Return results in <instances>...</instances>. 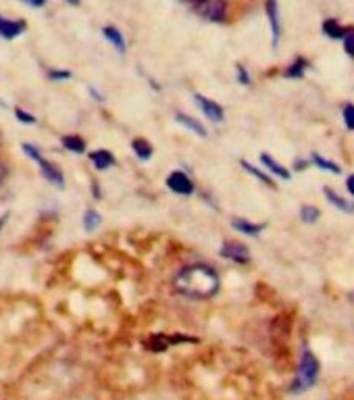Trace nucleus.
<instances>
[{
	"label": "nucleus",
	"mask_w": 354,
	"mask_h": 400,
	"mask_svg": "<svg viewBox=\"0 0 354 400\" xmlns=\"http://www.w3.org/2000/svg\"><path fill=\"white\" fill-rule=\"evenodd\" d=\"M171 286L177 294L194 301H208L221 288V277L215 267L204 263H192L177 271L171 280Z\"/></svg>",
	"instance_id": "obj_1"
},
{
	"label": "nucleus",
	"mask_w": 354,
	"mask_h": 400,
	"mask_svg": "<svg viewBox=\"0 0 354 400\" xmlns=\"http://www.w3.org/2000/svg\"><path fill=\"white\" fill-rule=\"evenodd\" d=\"M319 378V361L317 357L311 352V348L304 344L302 346V352H300V361H298V369H296V375L290 384V392L292 394H302L306 392L309 388L315 386Z\"/></svg>",
	"instance_id": "obj_2"
},
{
	"label": "nucleus",
	"mask_w": 354,
	"mask_h": 400,
	"mask_svg": "<svg viewBox=\"0 0 354 400\" xmlns=\"http://www.w3.org/2000/svg\"><path fill=\"white\" fill-rule=\"evenodd\" d=\"M23 153L40 167V173H42V177H44L46 181H50V184L57 186V188H63V186H65V177H63L61 167H59L57 163H52V160L44 159L42 153H40V149H36V146H31V144H23Z\"/></svg>",
	"instance_id": "obj_3"
},
{
	"label": "nucleus",
	"mask_w": 354,
	"mask_h": 400,
	"mask_svg": "<svg viewBox=\"0 0 354 400\" xmlns=\"http://www.w3.org/2000/svg\"><path fill=\"white\" fill-rule=\"evenodd\" d=\"M194 11L211 23H223L227 17V0H200Z\"/></svg>",
	"instance_id": "obj_4"
},
{
	"label": "nucleus",
	"mask_w": 354,
	"mask_h": 400,
	"mask_svg": "<svg viewBox=\"0 0 354 400\" xmlns=\"http://www.w3.org/2000/svg\"><path fill=\"white\" fill-rule=\"evenodd\" d=\"M219 254L236 265H248L250 263V250L244 242L238 240H223L221 248H219Z\"/></svg>",
	"instance_id": "obj_5"
},
{
	"label": "nucleus",
	"mask_w": 354,
	"mask_h": 400,
	"mask_svg": "<svg viewBox=\"0 0 354 400\" xmlns=\"http://www.w3.org/2000/svg\"><path fill=\"white\" fill-rule=\"evenodd\" d=\"M194 102L198 104V109L202 111V115L213 121V123H221L225 119V111L219 102H215L213 98L208 96H202V94H194Z\"/></svg>",
	"instance_id": "obj_6"
},
{
	"label": "nucleus",
	"mask_w": 354,
	"mask_h": 400,
	"mask_svg": "<svg viewBox=\"0 0 354 400\" xmlns=\"http://www.w3.org/2000/svg\"><path fill=\"white\" fill-rule=\"evenodd\" d=\"M167 188H169L174 194H179V196H190V194H194V190H196L192 177H190L187 173L179 171V169L171 171V173L167 175Z\"/></svg>",
	"instance_id": "obj_7"
},
{
	"label": "nucleus",
	"mask_w": 354,
	"mask_h": 400,
	"mask_svg": "<svg viewBox=\"0 0 354 400\" xmlns=\"http://www.w3.org/2000/svg\"><path fill=\"white\" fill-rule=\"evenodd\" d=\"M265 11L267 19H269V27H271V46L277 48V46H279V38H281V23H279V6H277V0H267Z\"/></svg>",
	"instance_id": "obj_8"
},
{
	"label": "nucleus",
	"mask_w": 354,
	"mask_h": 400,
	"mask_svg": "<svg viewBox=\"0 0 354 400\" xmlns=\"http://www.w3.org/2000/svg\"><path fill=\"white\" fill-rule=\"evenodd\" d=\"M27 23L23 19H8L4 15H0V36L4 40H15L17 36H21L25 32Z\"/></svg>",
	"instance_id": "obj_9"
},
{
	"label": "nucleus",
	"mask_w": 354,
	"mask_h": 400,
	"mask_svg": "<svg viewBox=\"0 0 354 400\" xmlns=\"http://www.w3.org/2000/svg\"><path fill=\"white\" fill-rule=\"evenodd\" d=\"M323 196H325V200L334 207V209H338V211H342V213H348V215H353L354 213V200H346L344 196H340L336 190H332V188H323Z\"/></svg>",
	"instance_id": "obj_10"
},
{
	"label": "nucleus",
	"mask_w": 354,
	"mask_h": 400,
	"mask_svg": "<svg viewBox=\"0 0 354 400\" xmlns=\"http://www.w3.org/2000/svg\"><path fill=\"white\" fill-rule=\"evenodd\" d=\"M232 228L236 232L244 234V236H253L255 238V236H259L265 230V223H255V221H248L244 217H234L232 219Z\"/></svg>",
	"instance_id": "obj_11"
},
{
	"label": "nucleus",
	"mask_w": 354,
	"mask_h": 400,
	"mask_svg": "<svg viewBox=\"0 0 354 400\" xmlns=\"http://www.w3.org/2000/svg\"><path fill=\"white\" fill-rule=\"evenodd\" d=\"M306 71H309V61H306L304 57H296V59L283 69V78H285V80H302Z\"/></svg>",
	"instance_id": "obj_12"
},
{
	"label": "nucleus",
	"mask_w": 354,
	"mask_h": 400,
	"mask_svg": "<svg viewBox=\"0 0 354 400\" xmlns=\"http://www.w3.org/2000/svg\"><path fill=\"white\" fill-rule=\"evenodd\" d=\"M176 121L181 127L194 132V134L200 136V138H206V136H208V132H206V127L202 125V121H198V119H194V117H190V115H185V113H176Z\"/></svg>",
	"instance_id": "obj_13"
},
{
	"label": "nucleus",
	"mask_w": 354,
	"mask_h": 400,
	"mask_svg": "<svg viewBox=\"0 0 354 400\" xmlns=\"http://www.w3.org/2000/svg\"><path fill=\"white\" fill-rule=\"evenodd\" d=\"M90 157V163L98 169V171H106V169H111V167H115V155L111 153V151H92L88 155Z\"/></svg>",
	"instance_id": "obj_14"
},
{
	"label": "nucleus",
	"mask_w": 354,
	"mask_h": 400,
	"mask_svg": "<svg viewBox=\"0 0 354 400\" xmlns=\"http://www.w3.org/2000/svg\"><path fill=\"white\" fill-rule=\"evenodd\" d=\"M102 36L115 46V50L119 53V55H125V50H127V44H125V38H123V34L117 29V27H113V25H104L102 27Z\"/></svg>",
	"instance_id": "obj_15"
},
{
	"label": "nucleus",
	"mask_w": 354,
	"mask_h": 400,
	"mask_svg": "<svg viewBox=\"0 0 354 400\" xmlns=\"http://www.w3.org/2000/svg\"><path fill=\"white\" fill-rule=\"evenodd\" d=\"M261 165L265 167L271 175H277V177H281V179H290V177H292V173H290L281 163H277V160L273 159L271 155H267V153H261Z\"/></svg>",
	"instance_id": "obj_16"
},
{
	"label": "nucleus",
	"mask_w": 354,
	"mask_h": 400,
	"mask_svg": "<svg viewBox=\"0 0 354 400\" xmlns=\"http://www.w3.org/2000/svg\"><path fill=\"white\" fill-rule=\"evenodd\" d=\"M144 346H146L150 352H163V350H167V348L174 346V344H171V336H165V333H153V336L146 338Z\"/></svg>",
	"instance_id": "obj_17"
},
{
	"label": "nucleus",
	"mask_w": 354,
	"mask_h": 400,
	"mask_svg": "<svg viewBox=\"0 0 354 400\" xmlns=\"http://www.w3.org/2000/svg\"><path fill=\"white\" fill-rule=\"evenodd\" d=\"M132 151H134V155L140 160H150L153 159V153H155L153 144H150L146 138H136V140H132Z\"/></svg>",
	"instance_id": "obj_18"
},
{
	"label": "nucleus",
	"mask_w": 354,
	"mask_h": 400,
	"mask_svg": "<svg viewBox=\"0 0 354 400\" xmlns=\"http://www.w3.org/2000/svg\"><path fill=\"white\" fill-rule=\"evenodd\" d=\"M61 144H63L67 151L76 153V155L86 153V140H84L82 136H78V134H67V136H63V138H61Z\"/></svg>",
	"instance_id": "obj_19"
},
{
	"label": "nucleus",
	"mask_w": 354,
	"mask_h": 400,
	"mask_svg": "<svg viewBox=\"0 0 354 400\" xmlns=\"http://www.w3.org/2000/svg\"><path fill=\"white\" fill-rule=\"evenodd\" d=\"M240 165H242V169H244V171H248L250 175H255L261 184H265V186H269V188H273V190H275V181L271 179V175H269V173L261 171V169H259V167H255V165H250L248 160H240Z\"/></svg>",
	"instance_id": "obj_20"
},
{
	"label": "nucleus",
	"mask_w": 354,
	"mask_h": 400,
	"mask_svg": "<svg viewBox=\"0 0 354 400\" xmlns=\"http://www.w3.org/2000/svg\"><path fill=\"white\" fill-rule=\"evenodd\" d=\"M321 32L330 38V40H340L344 34V27L338 23V19H325L321 25Z\"/></svg>",
	"instance_id": "obj_21"
},
{
	"label": "nucleus",
	"mask_w": 354,
	"mask_h": 400,
	"mask_svg": "<svg viewBox=\"0 0 354 400\" xmlns=\"http://www.w3.org/2000/svg\"><path fill=\"white\" fill-rule=\"evenodd\" d=\"M311 160H313L315 167H319L321 171H330V173H334V175H340V173H342V169H340L338 163H334V160L330 159H323L319 153H311Z\"/></svg>",
	"instance_id": "obj_22"
},
{
	"label": "nucleus",
	"mask_w": 354,
	"mask_h": 400,
	"mask_svg": "<svg viewBox=\"0 0 354 400\" xmlns=\"http://www.w3.org/2000/svg\"><path fill=\"white\" fill-rule=\"evenodd\" d=\"M100 221H102V217H100V213H98V211L88 209V211L84 213V230H86L88 234L96 232V230L100 228Z\"/></svg>",
	"instance_id": "obj_23"
},
{
	"label": "nucleus",
	"mask_w": 354,
	"mask_h": 400,
	"mask_svg": "<svg viewBox=\"0 0 354 400\" xmlns=\"http://www.w3.org/2000/svg\"><path fill=\"white\" fill-rule=\"evenodd\" d=\"M319 217H321V211L317 207H313V205H302L300 207V221L315 223V221H319Z\"/></svg>",
	"instance_id": "obj_24"
},
{
	"label": "nucleus",
	"mask_w": 354,
	"mask_h": 400,
	"mask_svg": "<svg viewBox=\"0 0 354 400\" xmlns=\"http://www.w3.org/2000/svg\"><path fill=\"white\" fill-rule=\"evenodd\" d=\"M342 44H344V50H346V55L354 59V27H344V34H342Z\"/></svg>",
	"instance_id": "obj_25"
},
{
	"label": "nucleus",
	"mask_w": 354,
	"mask_h": 400,
	"mask_svg": "<svg viewBox=\"0 0 354 400\" xmlns=\"http://www.w3.org/2000/svg\"><path fill=\"white\" fill-rule=\"evenodd\" d=\"M342 119H344V125L354 132V104L353 102H346L344 106H342Z\"/></svg>",
	"instance_id": "obj_26"
},
{
	"label": "nucleus",
	"mask_w": 354,
	"mask_h": 400,
	"mask_svg": "<svg viewBox=\"0 0 354 400\" xmlns=\"http://www.w3.org/2000/svg\"><path fill=\"white\" fill-rule=\"evenodd\" d=\"M236 78H238V81H240L242 85H250V83H253V78H250L248 69H246L242 63L236 65Z\"/></svg>",
	"instance_id": "obj_27"
},
{
	"label": "nucleus",
	"mask_w": 354,
	"mask_h": 400,
	"mask_svg": "<svg viewBox=\"0 0 354 400\" xmlns=\"http://www.w3.org/2000/svg\"><path fill=\"white\" fill-rule=\"evenodd\" d=\"M15 117H17L21 123H25V125H34V123H36V117H34L31 113H27L25 109H15Z\"/></svg>",
	"instance_id": "obj_28"
},
{
	"label": "nucleus",
	"mask_w": 354,
	"mask_h": 400,
	"mask_svg": "<svg viewBox=\"0 0 354 400\" xmlns=\"http://www.w3.org/2000/svg\"><path fill=\"white\" fill-rule=\"evenodd\" d=\"M48 78L59 81L71 80V71H69V69H48Z\"/></svg>",
	"instance_id": "obj_29"
},
{
	"label": "nucleus",
	"mask_w": 354,
	"mask_h": 400,
	"mask_svg": "<svg viewBox=\"0 0 354 400\" xmlns=\"http://www.w3.org/2000/svg\"><path fill=\"white\" fill-rule=\"evenodd\" d=\"M306 167H309V160H302V159L294 160V171H304Z\"/></svg>",
	"instance_id": "obj_30"
},
{
	"label": "nucleus",
	"mask_w": 354,
	"mask_h": 400,
	"mask_svg": "<svg viewBox=\"0 0 354 400\" xmlns=\"http://www.w3.org/2000/svg\"><path fill=\"white\" fill-rule=\"evenodd\" d=\"M346 190H348V192L354 196V173L346 177Z\"/></svg>",
	"instance_id": "obj_31"
},
{
	"label": "nucleus",
	"mask_w": 354,
	"mask_h": 400,
	"mask_svg": "<svg viewBox=\"0 0 354 400\" xmlns=\"http://www.w3.org/2000/svg\"><path fill=\"white\" fill-rule=\"evenodd\" d=\"M23 2H27L29 6H34V8H40V6H44L46 4V0H23Z\"/></svg>",
	"instance_id": "obj_32"
},
{
	"label": "nucleus",
	"mask_w": 354,
	"mask_h": 400,
	"mask_svg": "<svg viewBox=\"0 0 354 400\" xmlns=\"http://www.w3.org/2000/svg\"><path fill=\"white\" fill-rule=\"evenodd\" d=\"M4 177H6V167L0 163V184H2V179H4Z\"/></svg>",
	"instance_id": "obj_33"
},
{
	"label": "nucleus",
	"mask_w": 354,
	"mask_h": 400,
	"mask_svg": "<svg viewBox=\"0 0 354 400\" xmlns=\"http://www.w3.org/2000/svg\"><path fill=\"white\" fill-rule=\"evenodd\" d=\"M179 2H183V4H190V6H196L200 0H179Z\"/></svg>",
	"instance_id": "obj_34"
},
{
	"label": "nucleus",
	"mask_w": 354,
	"mask_h": 400,
	"mask_svg": "<svg viewBox=\"0 0 354 400\" xmlns=\"http://www.w3.org/2000/svg\"><path fill=\"white\" fill-rule=\"evenodd\" d=\"M6 217H8V215H2V217H0V232H2V228H4V223H6Z\"/></svg>",
	"instance_id": "obj_35"
},
{
	"label": "nucleus",
	"mask_w": 354,
	"mask_h": 400,
	"mask_svg": "<svg viewBox=\"0 0 354 400\" xmlns=\"http://www.w3.org/2000/svg\"><path fill=\"white\" fill-rule=\"evenodd\" d=\"M65 2H69L71 6H80V2H82V0H65Z\"/></svg>",
	"instance_id": "obj_36"
},
{
	"label": "nucleus",
	"mask_w": 354,
	"mask_h": 400,
	"mask_svg": "<svg viewBox=\"0 0 354 400\" xmlns=\"http://www.w3.org/2000/svg\"><path fill=\"white\" fill-rule=\"evenodd\" d=\"M0 146H2V134H0Z\"/></svg>",
	"instance_id": "obj_37"
},
{
	"label": "nucleus",
	"mask_w": 354,
	"mask_h": 400,
	"mask_svg": "<svg viewBox=\"0 0 354 400\" xmlns=\"http://www.w3.org/2000/svg\"><path fill=\"white\" fill-rule=\"evenodd\" d=\"M351 301H354V292H353V294H351Z\"/></svg>",
	"instance_id": "obj_38"
}]
</instances>
